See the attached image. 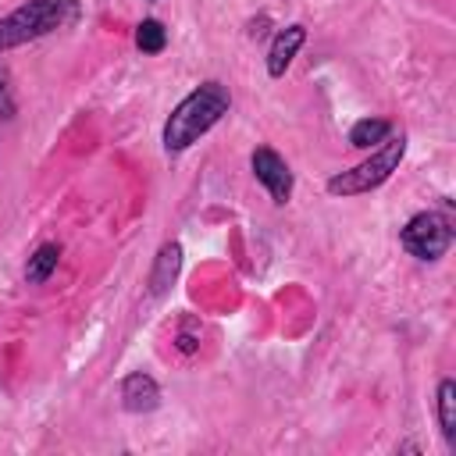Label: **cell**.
I'll return each mask as SVG.
<instances>
[{
    "label": "cell",
    "mask_w": 456,
    "mask_h": 456,
    "mask_svg": "<svg viewBox=\"0 0 456 456\" xmlns=\"http://www.w3.org/2000/svg\"><path fill=\"white\" fill-rule=\"evenodd\" d=\"M228 89L221 82H203L200 89H192L167 118L164 125V146L167 150H185L192 146L207 128H214L221 121V114L228 110Z\"/></svg>",
    "instance_id": "1"
},
{
    "label": "cell",
    "mask_w": 456,
    "mask_h": 456,
    "mask_svg": "<svg viewBox=\"0 0 456 456\" xmlns=\"http://www.w3.org/2000/svg\"><path fill=\"white\" fill-rule=\"evenodd\" d=\"M78 18V4L75 0H28L25 7L11 11L0 21V50L21 46L28 39H39L53 28H64Z\"/></svg>",
    "instance_id": "2"
},
{
    "label": "cell",
    "mask_w": 456,
    "mask_h": 456,
    "mask_svg": "<svg viewBox=\"0 0 456 456\" xmlns=\"http://www.w3.org/2000/svg\"><path fill=\"white\" fill-rule=\"evenodd\" d=\"M403 150H406V139L395 135V139H381V150L370 153V160L356 164L353 171H342L335 178H328V192L331 196H360V192H370L378 189L403 160Z\"/></svg>",
    "instance_id": "3"
},
{
    "label": "cell",
    "mask_w": 456,
    "mask_h": 456,
    "mask_svg": "<svg viewBox=\"0 0 456 456\" xmlns=\"http://www.w3.org/2000/svg\"><path fill=\"white\" fill-rule=\"evenodd\" d=\"M403 246L417 260H438L452 246V224L442 214H417L403 228Z\"/></svg>",
    "instance_id": "4"
},
{
    "label": "cell",
    "mask_w": 456,
    "mask_h": 456,
    "mask_svg": "<svg viewBox=\"0 0 456 456\" xmlns=\"http://www.w3.org/2000/svg\"><path fill=\"white\" fill-rule=\"evenodd\" d=\"M253 175L264 182V189L271 192L274 203H285V200H289V192H292V175H289L285 160H281L274 150L264 146V150L253 153Z\"/></svg>",
    "instance_id": "5"
},
{
    "label": "cell",
    "mask_w": 456,
    "mask_h": 456,
    "mask_svg": "<svg viewBox=\"0 0 456 456\" xmlns=\"http://www.w3.org/2000/svg\"><path fill=\"white\" fill-rule=\"evenodd\" d=\"M303 39H306V28H303V25H289L285 32H278V39H274V46H271V53H267V71H271L274 78L285 75L289 61H292L296 50L303 46Z\"/></svg>",
    "instance_id": "6"
},
{
    "label": "cell",
    "mask_w": 456,
    "mask_h": 456,
    "mask_svg": "<svg viewBox=\"0 0 456 456\" xmlns=\"http://www.w3.org/2000/svg\"><path fill=\"white\" fill-rule=\"evenodd\" d=\"M121 399H125V410L132 413H142V410H153L160 392H157V381L146 378V374H128L125 385H121Z\"/></svg>",
    "instance_id": "7"
},
{
    "label": "cell",
    "mask_w": 456,
    "mask_h": 456,
    "mask_svg": "<svg viewBox=\"0 0 456 456\" xmlns=\"http://www.w3.org/2000/svg\"><path fill=\"white\" fill-rule=\"evenodd\" d=\"M57 256H61V249H57V246H39V249H36V256H28V267H25L28 285H43V281L50 278V271L57 267Z\"/></svg>",
    "instance_id": "8"
},
{
    "label": "cell",
    "mask_w": 456,
    "mask_h": 456,
    "mask_svg": "<svg viewBox=\"0 0 456 456\" xmlns=\"http://www.w3.org/2000/svg\"><path fill=\"white\" fill-rule=\"evenodd\" d=\"M438 420H442V435L452 442L456 438V385L449 378L438 385Z\"/></svg>",
    "instance_id": "9"
},
{
    "label": "cell",
    "mask_w": 456,
    "mask_h": 456,
    "mask_svg": "<svg viewBox=\"0 0 456 456\" xmlns=\"http://www.w3.org/2000/svg\"><path fill=\"white\" fill-rule=\"evenodd\" d=\"M381 139H388V121H381V118H363L349 132V142L360 146V150L370 146V142H381Z\"/></svg>",
    "instance_id": "10"
},
{
    "label": "cell",
    "mask_w": 456,
    "mask_h": 456,
    "mask_svg": "<svg viewBox=\"0 0 456 456\" xmlns=\"http://www.w3.org/2000/svg\"><path fill=\"white\" fill-rule=\"evenodd\" d=\"M135 43H139L142 53H160L164 43H167V32H164V25H160L157 18H146V21L139 25V32H135Z\"/></svg>",
    "instance_id": "11"
},
{
    "label": "cell",
    "mask_w": 456,
    "mask_h": 456,
    "mask_svg": "<svg viewBox=\"0 0 456 456\" xmlns=\"http://www.w3.org/2000/svg\"><path fill=\"white\" fill-rule=\"evenodd\" d=\"M178 256H182L178 246H164V249H160V264H157V274H153V292L164 289V278H175V271H178Z\"/></svg>",
    "instance_id": "12"
},
{
    "label": "cell",
    "mask_w": 456,
    "mask_h": 456,
    "mask_svg": "<svg viewBox=\"0 0 456 456\" xmlns=\"http://www.w3.org/2000/svg\"><path fill=\"white\" fill-rule=\"evenodd\" d=\"M14 114V96H11V75L0 68V118Z\"/></svg>",
    "instance_id": "13"
}]
</instances>
